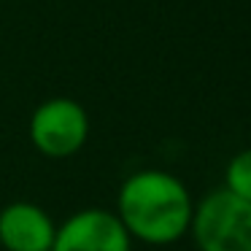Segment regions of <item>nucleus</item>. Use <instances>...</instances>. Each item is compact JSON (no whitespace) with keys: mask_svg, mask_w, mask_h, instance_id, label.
<instances>
[{"mask_svg":"<svg viewBox=\"0 0 251 251\" xmlns=\"http://www.w3.org/2000/svg\"><path fill=\"white\" fill-rule=\"evenodd\" d=\"M54 232L57 222L35 202L17 200L0 211V246L6 251H51Z\"/></svg>","mask_w":251,"mask_h":251,"instance_id":"39448f33","label":"nucleus"},{"mask_svg":"<svg viewBox=\"0 0 251 251\" xmlns=\"http://www.w3.org/2000/svg\"><path fill=\"white\" fill-rule=\"evenodd\" d=\"M51 251H132V238L114 211L84 208L57 224Z\"/></svg>","mask_w":251,"mask_h":251,"instance_id":"20e7f679","label":"nucleus"},{"mask_svg":"<svg viewBox=\"0 0 251 251\" xmlns=\"http://www.w3.org/2000/svg\"><path fill=\"white\" fill-rule=\"evenodd\" d=\"M114 213L132 240L170 246L189 235L195 200L178 176L146 168L122 181Z\"/></svg>","mask_w":251,"mask_h":251,"instance_id":"f257e3e1","label":"nucleus"},{"mask_svg":"<svg viewBox=\"0 0 251 251\" xmlns=\"http://www.w3.org/2000/svg\"><path fill=\"white\" fill-rule=\"evenodd\" d=\"M224 189L251 202V149L238 151L224 168Z\"/></svg>","mask_w":251,"mask_h":251,"instance_id":"423d86ee","label":"nucleus"},{"mask_svg":"<svg viewBox=\"0 0 251 251\" xmlns=\"http://www.w3.org/2000/svg\"><path fill=\"white\" fill-rule=\"evenodd\" d=\"M189 235L197 251H251V202L213 189L195 202Z\"/></svg>","mask_w":251,"mask_h":251,"instance_id":"f03ea898","label":"nucleus"},{"mask_svg":"<svg viewBox=\"0 0 251 251\" xmlns=\"http://www.w3.org/2000/svg\"><path fill=\"white\" fill-rule=\"evenodd\" d=\"M30 141L44 157L68 159L84 149L89 138V116L73 98H49L30 116Z\"/></svg>","mask_w":251,"mask_h":251,"instance_id":"7ed1b4c3","label":"nucleus"}]
</instances>
